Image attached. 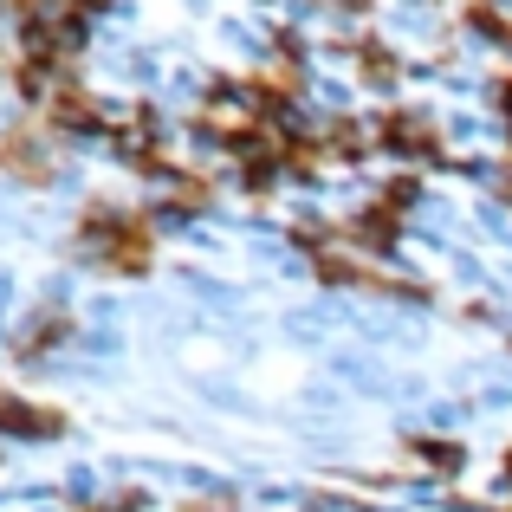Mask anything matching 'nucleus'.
I'll use <instances>...</instances> for the list:
<instances>
[{"label": "nucleus", "mask_w": 512, "mask_h": 512, "mask_svg": "<svg viewBox=\"0 0 512 512\" xmlns=\"http://www.w3.org/2000/svg\"><path fill=\"white\" fill-rule=\"evenodd\" d=\"M0 163H7L13 175H26V182H39V175H46V163H39V150L26 137H7V143H0Z\"/></svg>", "instance_id": "3"}, {"label": "nucleus", "mask_w": 512, "mask_h": 512, "mask_svg": "<svg viewBox=\"0 0 512 512\" xmlns=\"http://www.w3.org/2000/svg\"><path fill=\"white\" fill-rule=\"evenodd\" d=\"M91 7H98V0H78V13H91Z\"/></svg>", "instance_id": "6"}, {"label": "nucleus", "mask_w": 512, "mask_h": 512, "mask_svg": "<svg viewBox=\"0 0 512 512\" xmlns=\"http://www.w3.org/2000/svg\"><path fill=\"white\" fill-rule=\"evenodd\" d=\"M363 72H376L389 85V78H396V65H389V52H363Z\"/></svg>", "instance_id": "5"}, {"label": "nucleus", "mask_w": 512, "mask_h": 512, "mask_svg": "<svg viewBox=\"0 0 512 512\" xmlns=\"http://www.w3.org/2000/svg\"><path fill=\"white\" fill-rule=\"evenodd\" d=\"M52 117H59L65 130H98V117H91V98H85V91H65V98L52 91Z\"/></svg>", "instance_id": "2"}, {"label": "nucleus", "mask_w": 512, "mask_h": 512, "mask_svg": "<svg viewBox=\"0 0 512 512\" xmlns=\"http://www.w3.org/2000/svg\"><path fill=\"white\" fill-rule=\"evenodd\" d=\"M266 117H273V104H266L260 91L221 85V91H208V111H201V124H208L214 137H227V143H247V137H260V130H266Z\"/></svg>", "instance_id": "1"}, {"label": "nucleus", "mask_w": 512, "mask_h": 512, "mask_svg": "<svg viewBox=\"0 0 512 512\" xmlns=\"http://www.w3.org/2000/svg\"><path fill=\"white\" fill-rule=\"evenodd\" d=\"M389 137H396L402 150H435V130L415 124V117H396V124H389Z\"/></svg>", "instance_id": "4"}]
</instances>
